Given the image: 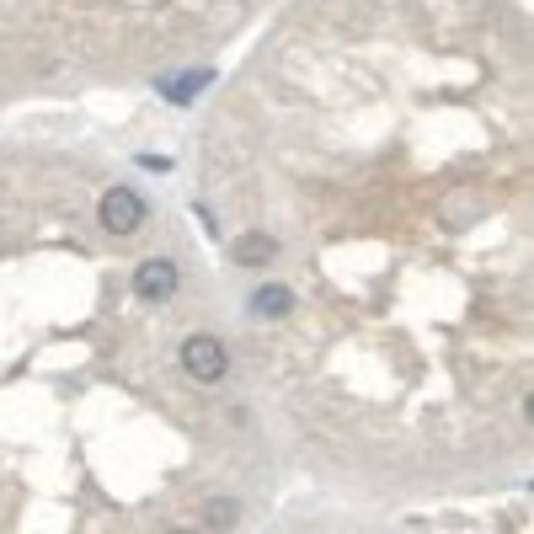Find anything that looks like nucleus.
I'll return each mask as SVG.
<instances>
[{
  "mask_svg": "<svg viewBox=\"0 0 534 534\" xmlns=\"http://www.w3.org/2000/svg\"><path fill=\"white\" fill-rule=\"evenodd\" d=\"M284 310H294V294L284 284H262L257 294H251V316L273 321V316H284Z\"/></svg>",
  "mask_w": 534,
  "mask_h": 534,
  "instance_id": "nucleus-5",
  "label": "nucleus"
},
{
  "mask_svg": "<svg viewBox=\"0 0 534 534\" xmlns=\"http://www.w3.org/2000/svg\"><path fill=\"white\" fill-rule=\"evenodd\" d=\"M171 534H187V529H171Z\"/></svg>",
  "mask_w": 534,
  "mask_h": 534,
  "instance_id": "nucleus-8",
  "label": "nucleus"
},
{
  "mask_svg": "<svg viewBox=\"0 0 534 534\" xmlns=\"http://www.w3.org/2000/svg\"><path fill=\"white\" fill-rule=\"evenodd\" d=\"M230 257L241 267H267L278 257V241H273V235H262V230H246V235H235V241H230Z\"/></svg>",
  "mask_w": 534,
  "mask_h": 534,
  "instance_id": "nucleus-4",
  "label": "nucleus"
},
{
  "mask_svg": "<svg viewBox=\"0 0 534 534\" xmlns=\"http://www.w3.org/2000/svg\"><path fill=\"white\" fill-rule=\"evenodd\" d=\"M203 518H209L214 529H230V524H235V502H230V497H214V502H209V513H203Z\"/></svg>",
  "mask_w": 534,
  "mask_h": 534,
  "instance_id": "nucleus-6",
  "label": "nucleus"
},
{
  "mask_svg": "<svg viewBox=\"0 0 534 534\" xmlns=\"http://www.w3.org/2000/svg\"><path fill=\"white\" fill-rule=\"evenodd\" d=\"M145 214H150V209H145V198H139L134 187H107L102 203H97V219H102L113 235H134L139 225H145Z\"/></svg>",
  "mask_w": 534,
  "mask_h": 534,
  "instance_id": "nucleus-2",
  "label": "nucleus"
},
{
  "mask_svg": "<svg viewBox=\"0 0 534 534\" xmlns=\"http://www.w3.org/2000/svg\"><path fill=\"white\" fill-rule=\"evenodd\" d=\"M198 86H209V70H198V75H187V81L171 86V91H177L171 102H193V91H198Z\"/></svg>",
  "mask_w": 534,
  "mask_h": 534,
  "instance_id": "nucleus-7",
  "label": "nucleus"
},
{
  "mask_svg": "<svg viewBox=\"0 0 534 534\" xmlns=\"http://www.w3.org/2000/svg\"><path fill=\"white\" fill-rule=\"evenodd\" d=\"M134 294H139V300H150V305L171 300V294H177V262H166V257L139 262L134 267Z\"/></svg>",
  "mask_w": 534,
  "mask_h": 534,
  "instance_id": "nucleus-3",
  "label": "nucleus"
},
{
  "mask_svg": "<svg viewBox=\"0 0 534 534\" xmlns=\"http://www.w3.org/2000/svg\"><path fill=\"white\" fill-rule=\"evenodd\" d=\"M182 369L193 374L198 385H214V380H225V369H230V353H225V342L209 337V332H193L182 342Z\"/></svg>",
  "mask_w": 534,
  "mask_h": 534,
  "instance_id": "nucleus-1",
  "label": "nucleus"
}]
</instances>
